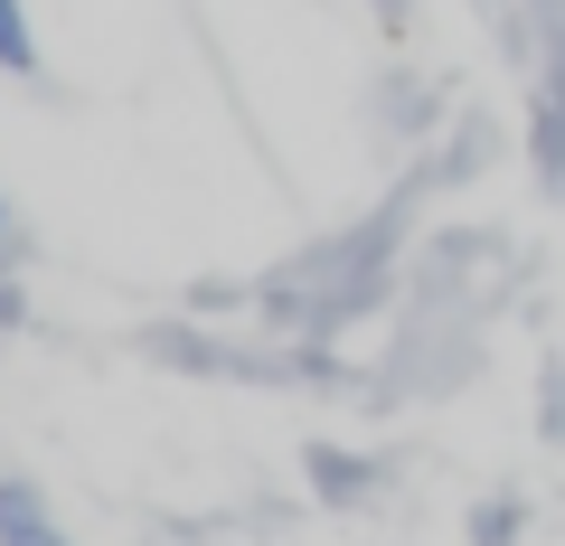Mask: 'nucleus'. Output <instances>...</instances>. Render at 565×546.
Listing matches in <instances>:
<instances>
[{"instance_id": "nucleus-1", "label": "nucleus", "mask_w": 565, "mask_h": 546, "mask_svg": "<svg viewBox=\"0 0 565 546\" xmlns=\"http://www.w3.org/2000/svg\"><path fill=\"white\" fill-rule=\"evenodd\" d=\"M0 546H66L57 527H47V508L29 500L20 481H0Z\"/></svg>"}, {"instance_id": "nucleus-2", "label": "nucleus", "mask_w": 565, "mask_h": 546, "mask_svg": "<svg viewBox=\"0 0 565 546\" xmlns=\"http://www.w3.org/2000/svg\"><path fill=\"white\" fill-rule=\"evenodd\" d=\"M0 66H10V76H39V39H29L20 0H0Z\"/></svg>"}, {"instance_id": "nucleus-3", "label": "nucleus", "mask_w": 565, "mask_h": 546, "mask_svg": "<svg viewBox=\"0 0 565 546\" xmlns=\"http://www.w3.org/2000/svg\"><path fill=\"white\" fill-rule=\"evenodd\" d=\"M0 226H10V207H0Z\"/></svg>"}]
</instances>
